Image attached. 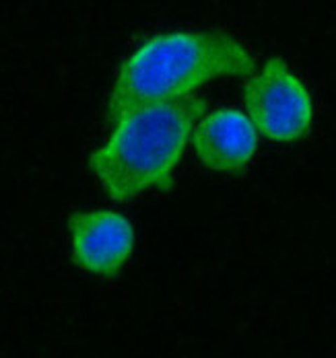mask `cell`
I'll return each mask as SVG.
<instances>
[{"label": "cell", "instance_id": "cell-1", "mask_svg": "<svg viewBox=\"0 0 336 358\" xmlns=\"http://www.w3.org/2000/svg\"><path fill=\"white\" fill-rule=\"evenodd\" d=\"M256 71L252 52L219 29L167 31L147 37L120 64L106 122L153 103L190 97L198 87L221 76H250Z\"/></svg>", "mask_w": 336, "mask_h": 358}, {"label": "cell", "instance_id": "cell-2", "mask_svg": "<svg viewBox=\"0 0 336 358\" xmlns=\"http://www.w3.org/2000/svg\"><path fill=\"white\" fill-rule=\"evenodd\" d=\"M206 108L204 99L190 95L126 113L89 155L91 176L113 202H130L145 192L169 189L174 171Z\"/></svg>", "mask_w": 336, "mask_h": 358}, {"label": "cell", "instance_id": "cell-3", "mask_svg": "<svg viewBox=\"0 0 336 358\" xmlns=\"http://www.w3.org/2000/svg\"><path fill=\"white\" fill-rule=\"evenodd\" d=\"M244 103L254 128L276 143L301 141L314 122V103L307 87L276 56L248 76Z\"/></svg>", "mask_w": 336, "mask_h": 358}, {"label": "cell", "instance_id": "cell-4", "mask_svg": "<svg viewBox=\"0 0 336 358\" xmlns=\"http://www.w3.org/2000/svg\"><path fill=\"white\" fill-rule=\"evenodd\" d=\"M71 257L89 274L113 278L132 257L134 227L130 218L112 208L76 210L66 222Z\"/></svg>", "mask_w": 336, "mask_h": 358}, {"label": "cell", "instance_id": "cell-5", "mask_svg": "<svg viewBox=\"0 0 336 358\" xmlns=\"http://www.w3.org/2000/svg\"><path fill=\"white\" fill-rule=\"evenodd\" d=\"M192 146L206 169L239 173L256 155L258 130L248 113L239 109H215L204 113L196 124Z\"/></svg>", "mask_w": 336, "mask_h": 358}]
</instances>
